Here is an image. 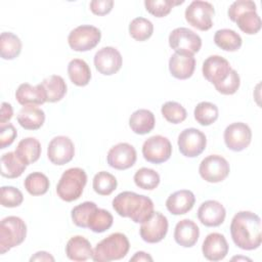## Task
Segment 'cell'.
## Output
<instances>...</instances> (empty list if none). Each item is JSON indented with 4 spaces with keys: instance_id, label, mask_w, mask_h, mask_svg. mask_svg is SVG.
Returning <instances> with one entry per match:
<instances>
[{
    "instance_id": "obj_1",
    "label": "cell",
    "mask_w": 262,
    "mask_h": 262,
    "mask_svg": "<svg viewBox=\"0 0 262 262\" xmlns=\"http://www.w3.org/2000/svg\"><path fill=\"white\" fill-rule=\"evenodd\" d=\"M261 219L251 211L237 212L230 223V234L233 243L242 250L258 249L262 242Z\"/></svg>"
},
{
    "instance_id": "obj_2",
    "label": "cell",
    "mask_w": 262,
    "mask_h": 262,
    "mask_svg": "<svg viewBox=\"0 0 262 262\" xmlns=\"http://www.w3.org/2000/svg\"><path fill=\"white\" fill-rule=\"evenodd\" d=\"M113 208L121 217L130 218L135 223H142L154 213L152 201L134 191H123L113 200Z\"/></svg>"
},
{
    "instance_id": "obj_3",
    "label": "cell",
    "mask_w": 262,
    "mask_h": 262,
    "mask_svg": "<svg viewBox=\"0 0 262 262\" xmlns=\"http://www.w3.org/2000/svg\"><path fill=\"white\" fill-rule=\"evenodd\" d=\"M228 17L236 23L245 34L254 35L261 29V18L257 13L256 3L251 0L234 1L228 8Z\"/></svg>"
},
{
    "instance_id": "obj_4",
    "label": "cell",
    "mask_w": 262,
    "mask_h": 262,
    "mask_svg": "<svg viewBox=\"0 0 262 262\" xmlns=\"http://www.w3.org/2000/svg\"><path fill=\"white\" fill-rule=\"evenodd\" d=\"M130 249L128 237L122 232H115L101 239L93 249L92 260L110 262L124 258Z\"/></svg>"
},
{
    "instance_id": "obj_5",
    "label": "cell",
    "mask_w": 262,
    "mask_h": 262,
    "mask_svg": "<svg viewBox=\"0 0 262 262\" xmlns=\"http://www.w3.org/2000/svg\"><path fill=\"white\" fill-rule=\"evenodd\" d=\"M86 183L87 174L83 169L70 168L62 173L56 185V193L64 202H74L82 195Z\"/></svg>"
},
{
    "instance_id": "obj_6",
    "label": "cell",
    "mask_w": 262,
    "mask_h": 262,
    "mask_svg": "<svg viewBox=\"0 0 262 262\" xmlns=\"http://www.w3.org/2000/svg\"><path fill=\"white\" fill-rule=\"evenodd\" d=\"M27 236V225L17 216H8L0 223V253L3 255L19 246Z\"/></svg>"
},
{
    "instance_id": "obj_7",
    "label": "cell",
    "mask_w": 262,
    "mask_h": 262,
    "mask_svg": "<svg viewBox=\"0 0 262 262\" xmlns=\"http://www.w3.org/2000/svg\"><path fill=\"white\" fill-rule=\"evenodd\" d=\"M169 45L176 53L193 56L202 47V39L192 30L180 27L170 33Z\"/></svg>"
},
{
    "instance_id": "obj_8",
    "label": "cell",
    "mask_w": 262,
    "mask_h": 262,
    "mask_svg": "<svg viewBox=\"0 0 262 262\" xmlns=\"http://www.w3.org/2000/svg\"><path fill=\"white\" fill-rule=\"evenodd\" d=\"M214 6L208 1L194 0L186 7L184 16L186 21L200 31H208L213 26Z\"/></svg>"
},
{
    "instance_id": "obj_9",
    "label": "cell",
    "mask_w": 262,
    "mask_h": 262,
    "mask_svg": "<svg viewBox=\"0 0 262 262\" xmlns=\"http://www.w3.org/2000/svg\"><path fill=\"white\" fill-rule=\"evenodd\" d=\"M101 39L98 28L90 25H82L72 30L68 36V43L75 51H89L93 49Z\"/></svg>"
},
{
    "instance_id": "obj_10",
    "label": "cell",
    "mask_w": 262,
    "mask_h": 262,
    "mask_svg": "<svg viewBox=\"0 0 262 262\" xmlns=\"http://www.w3.org/2000/svg\"><path fill=\"white\" fill-rule=\"evenodd\" d=\"M230 172V166L227 160L219 155H210L202 160L199 173L201 177L210 183L223 181Z\"/></svg>"
},
{
    "instance_id": "obj_11",
    "label": "cell",
    "mask_w": 262,
    "mask_h": 262,
    "mask_svg": "<svg viewBox=\"0 0 262 262\" xmlns=\"http://www.w3.org/2000/svg\"><path fill=\"white\" fill-rule=\"evenodd\" d=\"M172 144L170 140L162 135H154L147 138L142 145V156L145 161L152 164H161L170 159Z\"/></svg>"
},
{
    "instance_id": "obj_12",
    "label": "cell",
    "mask_w": 262,
    "mask_h": 262,
    "mask_svg": "<svg viewBox=\"0 0 262 262\" xmlns=\"http://www.w3.org/2000/svg\"><path fill=\"white\" fill-rule=\"evenodd\" d=\"M179 151L187 158L200 156L206 148V135L196 128H186L178 135Z\"/></svg>"
},
{
    "instance_id": "obj_13",
    "label": "cell",
    "mask_w": 262,
    "mask_h": 262,
    "mask_svg": "<svg viewBox=\"0 0 262 262\" xmlns=\"http://www.w3.org/2000/svg\"><path fill=\"white\" fill-rule=\"evenodd\" d=\"M168 219L161 212H155L141 223L139 233L141 238L148 244H156L164 239L168 232Z\"/></svg>"
},
{
    "instance_id": "obj_14",
    "label": "cell",
    "mask_w": 262,
    "mask_h": 262,
    "mask_svg": "<svg viewBox=\"0 0 262 262\" xmlns=\"http://www.w3.org/2000/svg\"><path fill=\"white\" fill-rule=\"evenodd\" d=\"M223 137L227 148L233 151H242L251 143L252 130L246 123L235 122L225 128Z\"/></svg>"
},
{
    "instance_id": "obj_15",
    "label": "cell",
    "mask_w": 262,
    "mask_h": 262,
    "mask_svg": "<svg viewBox=\"0 0 262 262\" xmlns=\"http://www.w3.org/2000/svg\"><path fill=\"white\" fill-rule=\"evenodd\" d=\"M74 156L75 146L70 137L59 135L50 140L47 147V157L52 164L62 166L71 162Z\"/></svg>"
},
{
    "instance_id": "obj_16",
    "label": "cell",
    "mask_w": 262,
    "mask_h": 262,
    "mask_svg": "<svg viewBox=\"0 0 262 262\" xmlns=\"http://www.w3.org/2000/svg\"><path fill=\"white\" fill-rule=\"evenodd\" d=\"M95 69L104 76H111L120 71L123 64V57L118 49L112 46L100 48L94 55Z\"/></svg>"
},
{
    "instance_id": "obj_17",
    "label": "cell",
    "mask_w": 262,
    "mask_h": 262,
    "mask_svg": "<svg viewBox=\"0 0 262 262\" xmlns=\"http://www.w3.org/2000/svg\"><path fill=\"white\" fill-rule=\"evenodd\" d=\"M137 159L136 149L127 142H120L107 152V164L117 170H126L131 168Z\"/></svg>"
},
{
    "instance_id": "obj_18",
    "label": "cell",
    "mask_w": 262,
    "mask_h": 262,
    "mask_svg": "<svg viewBox=\"0 0 262 262\" xmlns=\"http://www.w3.org/2000/svg\"><path fill=\"white\" fill-rule=\"evenodd\" d=\"M230 71L231 67L228 60L220 55H211L207 57L202 67L203 76L213 85L222 82Z\"/></svg>"
},
{
    "instance_id": "obj_19",
    "label": "cell",
    "mask_w": 262,
    "mask_h": 262,
    "mask_svg": "<svg viewBox=\"0 0 262 262\" xmlns=\"http://www.w3.org/2000/svg\"><path fill=\"white\" fill-rule=\"evenodd\" d=\"M226 217L225 208L221 203L215 200L204 202L198 209V218L202 224L208 227H217L221 225Z\"/></svg>"
},
{
    "instance_id": "obj_20",
    "label": "cell",
    "mask_w": 262,
    "mask_h": 262,
    "mask_svg": "<svg viewBox=\"0 0 262 262\" xmlns=\"http://www.w3.org/2000/svg\"><path fill=\"white\" fill-rule=\"evenodd\" d=\"M228 244L225 236L218 232H212L206 236L202 245L204 257L209 261H220L228 254Z\"/></svg>"
},
{
    "instance_id": "obj_21",
    "label": "cell",
    "mask_w": 262,
    "mask_h": 262,
    "mask_svg": "<svg viewBox=\"0 0 262 262\" xmlns=\"http://www.w3.org/2000/svg\"><path fill=\"white\" fill-rule=\"evenodd\" d=\"M195 203V196L188 189H181L170 194L166 201L167 210L173 215L188 213Z\"/></svg>"
},
{
    "instance_id": "obj_22",
    "label": "cell",
    "mask_w": 262,
    "mask_h": 262,
    "mask_svg": "<svg viewBox=\"0 0 262 262\" xmlns=\"http://www.w3.org/2000/svg\"><path fill=\"white\" fill-rule=\"evenodd\" d=\"M199 236L200 228L190 219L180 220L175 226L174 239L183 248H190L194 246L199 239Z\"/></svg>"
},
{
    "instance_id": "obj_23",
    "label": "cell",
    "mask_w": 262,
    "mask_h": 262,
    "mask_svg": "<svg viewBox=\"0 0 262 262\" xmlns=\"http://www.w3.org/2000/svg\"><path fill=\"white\" fill-rule=\"evenodd\" d=\"M66 255L70 260L82 262L92 258L93 249L86 237L75 235L72 236L66 245Z\"/></svg>"
},
{
    "instance_id": "obj_24",
    "label": "cell",
    "mask_w": 262,
    "mask_h": 262,
    "mask_svg": "<svg viewBox=\"0 0 262 262\" xmlns=\"http://www.w3.org/2000/svg\"><path fill=\"white\" fill-rule=\"evenodd\" d=\"M195 69V58L189 55L174 53L169 59L171 75L179 80H185L192 76Z\"/></svg>"
},
{
    "instance_id": "obj_25",
    "label": "cell",
    "mask_w": 262,
    "mask_h": 262,
    "mask_svg": "<svg viewBox=\"0 0 262 262\" xmlns=\"http://www.w3.org/2000/svg\"><path fill=\"white\" fill-rule=\"evenodd\" d=\"M15 98L21 105H39L46 102V96L41 84L32 86L29 83L20 84L15 91Z\"/></svg>"
},
{
    "instance_id": "obj_26",
    "label": "cell",
    "mask_w": 262,
    "mask_h": 262,
    "mask_svg": "<svg viewBox=\"0 0 262 262\" xmlns=\"http://www.w3.org/2000/svg\"><path fill=\"white\" fill-rule=\"evenodd\" d=\"M44 121L45 113L37 105H24L17 114V122L26 130H37Z\"/></svg>"
},
{
    "instance_id": "obj_27",
    "label": "cell",
    "mask_w": 262,
    "mask_h": 262,
    "mask_svg": "<svg viewBox=\"0 0 262 262\" xmlns=\"http://www.w3.org/2000/svg\"><path fill=\"white\" fill-rule=\"evenodd\" d=\"M41 150V143L38 139L35 137H26L18 142L14 151L23 163L29 166L39 160Z\"/></svg>"
},
{
    "instance_id": "obj_28",
    "label": "cell",
    "mask_w": 262,
    "mask_h": 262,
    "mask_svg": "<svg viewBox=\"0 0 262 262\" xmlns=\"http://www.w3.org/2000/svg\"><path fill=\"white\" fill-rule=\"evenodd\" d=\"M155 115L145 108L135 111L129 118V126L131 130L139 135L149 133L155 128Z\"/></svg>"
},
{
    "instance_id": "obj_29",
    "label": "cell",
    "mask_w": 262,
    "mask_h": 262,
    "mask_svg": "<svg viewBox=\"0 0 262 262\" xmlns=\"http://www.w3.org/2000/svg\"><path fill=\"white\" fill-rule=\"evenodd\" d=\"M40 84L44 90L46 102L59 101L67 93V84L63 78L58 75L48 76Z\"/></svg>"
},
{
    "instance_id": "obj_30",
    "label": "cell",
    "mask_w": 262,
    "mask_h": 262,
    "mask_svg": "<svg viewBox=\"0 0 262 262\" xmlns=\"http://www.w3.org/2000/svg\"><path fill=\"white\" fill-rule=\"evenodd\" d=\"M68 75L72 83L80 87L88 85L91 79V71L88 63L80 58H74L69 62Z\"/></svg>"
},
{
    "instance_id": "obj_31",
    "label": "cell",
    "mask_w": 262,
    "mask_h": 262,
    "mask_svg": "<svg viewBox=\"0 0 262 262\" xmlns=\"http://www.w3.org/2000/svg\"><path fill=\"white\" fill-rule=\"evenodd\" d=\"M27 165L16 156L15 151H8L1 157V175L13 179L19 177L26 170Z\"/></svg>"
},
{
    "instance_id": "obj_32",
    "label": "cell",
    "mask_w": 262,
    "mask_h": 262,
    "mask_svg": "<svg viewBox=\"0 0 262 262\" xmlns=\"http://www.w3.org/2000/svg\"><path fill=\"white\" fill-rule=\"evenodd\" d=\"M21 51L20 39L11 32H3L0 36V54L3 59L11 60Z\"/></svg>"
},
{
    "instance_id": "obj_33",
    "label": "cell",
    "mask_w": 262,
    "mask_h": 262,
    "mask_svg": "<svg viewBox=\"0 0 262 262\" xmlns=\"http://www.w3.org/2000/svg\"><path fill=\"white\" fill-rule=\"evenodd\" d=\"M215 44L225 51H236L243 44L242 37L233 30L221 29L216 31L214 35Z\"/></svg>"
},
{
    "instance_id": "obj_34",
    "label": "cell",
    "mask_w": 262,
    "mask_h": 262,
    "mask_svg": "<svg viewBox=\"0 0 262 262\" xmlns=\"http://www.w3.org/2000/svg\"><path fill=\"white\" fill-rule=\"evenodd\" d=\"M114 217L113 215L100 208H96L89 216L88 222H87V228H89L91 231L96 233H101L110 229L113 225Z\"/></svg>"
},
{
    "instance_id": "obj_35",
    "label": "cell",
    "mask_w": 262,
    "mask_h": 262,
    "mask_svg": "<svg viewBox=\"0 0 262 262\" xmlns=\"http://www.w3.org/2000/svg\"><path fill=\"white\" fill-rule=\"evenodd\" d=\"M193 116L200 125L209 126L217 121L219 111L216 104L209 101H202L194 107Z\"/></svg>"
},
{
    "instance_id": "obj_36",
    "label": "cell",
    "mask_w": 262,
    "mask_h": 262,
    "mask_svg": "<svg viewBox=\"0 0 262 262\" xmlns=\"http://www.w3.org/2000/svg\"><path fill=\"white\" fill-rule=\"evenodd\" d=\"M24 185L26 190L32 195H42L45 194L50 186L48 177L41 172L30 173L25 181Z\"/></svg>"
},
{
    "instance_id": "obj_37",
    "label": "cell",
    "mask_w": 262,
    "mask_h": 262,
    "mask_svg": "<svg viewBox=\"0 0 262 262\" xmlns=\"http://www.w3.org/2000/svg\"><path fill=\"white\" fill-rule=\"evenodd\" d=\"M129 33L134 40L142 42L151 37L154 33V25L145 17H135L129 25Z\"/></svg>"
},
{
    "instance_id": "obj_38",
    "label": "cell",
    "mask_w": 262,
    "mask_h": 262,
    "mask_svg": "<svg viewBox=\"0 0 262 262\" xmlns=\"http://www.w3.org/2000/svg\"><path fill=\"white\" fill-rule=\"evenodd\" d=\"M117 185L116 177L106 171H100L93 177V189L100 195H110L117 188Z\"/></svg>"
},
{
    "instance_id": "obj_39",
    "label": "cell",
    "mask_w": 262,
    "mask_h": 262,
    "mask_svg": "<svg viewBox=\"0 0 262 262\" xmlns=\"http://www.w3.org/2000/svg\"><path fill=\"white\" fill-rule=\"evenodd\" d=\"M134 182L136 186L146 190H152L158 187L160 183V175L154 169L150 168H140L134 174Z\"/></svg>"
},
{
    "instance_id": "obj_40",
    "label": "cell",
    "mask_w": 262,
    "mask_h": 262,
    "mask_svg": "<svg viewBox=\"0 0 262 262\" xmlns=\"http://www.w3.org/2000/svg\"><path fill=\"white\" fill-rule=\"evenodd\" d=\"M184 1L175 0H145V9L156 17H164L168 15L172 8L176 5L182 4Z\"/></svg>"
},
{
    "instance_id": "obj_41",
    "label": "cell",
    "mask_w": 262,
    "mask_h": 262,
    "mask_svg": "<svg viewBox=\"0 0 262 262\" xmlns=\"http://www.w3.org/2000/svg\"><path fill=\"white\" fill-rule=\"evenodd\" d=\"M161 113L163 117L172 124H179L187 117L186 110L176 101L165 102L161 107Z\"/></svg>"
},
{
    "instance_id": "obj_42",
    "label": "cell",
    "mask_w": 262,
    "mask_h": 262,
    "mask_svg": "<svg viewBox=\"0 0 262 262\" xmlns=\"http://www.w3.org/2000/svg\"><path fill=\"white\" fill-rule=\"evenodd\" d=\"M97 208L96 204L93 202H84L77 205L72 209L71 217L75 225L82 228H87V222L90 214Z\"/></svg>"
},
{
    "instance_id": "obj_43",
    "label": "cell",
    "mask_w": 262,
    "mask_h": 262,
    "mask_svg": "<svg viewBox=\"0 0 262 262\" xmlns=\"http://www.w3.org/2000/svg\"><path fill=\"white\" fill-rule=\"evenodd\" d=\"M241 85V78L239 75L237 74V72L233 69H231V71L229 72V74L227 75V77L220 83L214 85L216 90L224 95H231L234 94Z\"/></svg>"
},
{
    "instance_id": "obj_44",
    "label": "cell",
    "mask_w": 262,
    "mask_h": 262,
    "mask_svg": "<svg viewBox=\"0 0 262 262\" xmlns=\"http://www.w3.org/2000/svg\"><path fill=\"white\" fill-rule=\"evenodd\" d=\"M24 201L23 192L14 186L1 187V205L5 208H15Z\"/></svg>"
},
{
    "instance_id": "obj_45",
    "label": "cell",
    "mask_w": 262,
    "mask_h": 262,
    "mask_svg": "<svg viewBox=\"0 0 262 262\" xmlns=\"http://www.w3.org/2000/svg\"><path fill=\"white\" fill-rule=\"evenodd\" d=\"M17 136V131L11 123L0 125V148L9 146Z\"/></svg>"
},
{
    "instance_id": "obj_46",
    "label": "cell",
    "mask_w": 262,
    "mask_h": 262,
    "mask_svg": "<svg viewBox=\"0 0 262 262\" xmlns=\"http://www.w3.org/2000/svg\"><path fill=\"white\" fill-rule=\"evenodd\" d=\"M114 6L113 0H93L90 2V10L96 15H105L111 12Z\"/></svg>"
},
{
    "instance_id": "obj_47",
    "label": "cell",
    "mask_w": 262,
    "mask_h": 262,
    "mask_svg": "<svg viewBox=\"0 0 262 262\" xmlns=\"http://www.w3.org/2000/svg\"><path fill=\"white\" fill-rule=\"evenodd\" d=\"M13 116V108L10 103L8 102H2L1 103V115H0V125L6 124L7 121H9Z\"/></svg>"
},
{
    "instance_id": "obj_48",
    "label": "cell",
    "mask_w": 262,
    "mask_h": 262,
    "mask_svg": "<svg viewBox=\"0 0 262 262\" xmlns=\"http://www.w3.org/2000/svg\"><path fill=\"white\" fill-rule=\"evenodd\" d=\"M54 257L48 253V252H45V251H39L37 253H35L31 258H30V261L33 262V261H54Z\"/></svg>"
},
{
    "instance_id": "obj_49",
    "label": "cell",
    "mask_w": 262,
    "mask_h": 262,
    "mask_svg": "<svg viewBox=\"0 0 262 262\" xmlns=\"http://www.w3.org/2000/svg\"><path fill=\"white\" fill-rule=\"evenodd\" d=\"M152 260H154L152 257L149 254H147V253H145L143 251L136 252L134 254V256L130 258V261H132V262H135V261L136 262H140V261H149V262H151Z\"/></svg>"
},
{
    "instance_id": "obj_50",
    "label": "cell",
    "mask_w": 262,
    "mask_h": 262,
    "mask_svg": "<svg viewBox=\"0 0 262 262\" xmlns=\"http://www.w3.org/2000/svg\"><path fill=\"white\" fill-rule=\"evenodd\" d=\"M231 260H237V261H239V260H244V261H251V259H250V258H247V257H241V256H238V257H233V258H231Z\"/></svg>"
}]
</instances>
